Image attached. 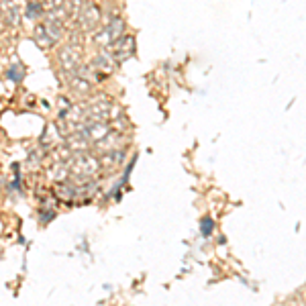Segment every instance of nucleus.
<instances>
[{
  "instance_id": "nucleus-2",
  "label": "nucleus",
  "mask_w": 306,
  "mask_h": 306,
  "mask_svg": "<svg viewBox=\"0 0 306 306\" xmlns=\"http://www.w3.org/2000/svg\"><path fill=\"white\" fill-rule=\"evenodd\" d=\"M78 59H80V53H78L74 47H65L62 51V55H59V62H62V65L65 70H74L78 65Z\"/></svg>"
},
{
  "instance_id": "nucleus-3",
  "label": "nucleus",
  "mask_w": 306,
  "mask_h": 306,
  "mask_svg": "<svg viewBox=\"0 0 306 306\" xmlns=\"http://www.w3.org/2000/svg\"><path fill=\"white\" fill-rule=\"evenodd\" d=\"M94 167H96V161L92 157H86V155H80L76 160V165H74V172L76 174H94Z\"/></svg>"
},
{
  "instance_id": "nucleus-5",
  "label": "nucleus",
  "mask_w": 306,
  "mask_h": 306,
  "mask_svg": "<svg viewBox=\"0 0 306 306\" xmlns=\"http://www.w3.org/2000/svg\"><path fill=\"white\" fill-rule=\"evenodd\" d=\"M35 41L41 45V47H51L55 43L53 39H51V35L47 33L45 25H37V29H35Z\"/></svg>"
},
{
  "instance_id": "nucleus-4",
  "label": "nucleus",
  "mask_w": 306,
  "mask_h": 306,
  "mask_svg": "<svg viewBox=\"0 0 306 306\" xmlns=\"http://www.w3.org/2000/svg\"><path fill=\"white\" fill-rule=\"evenodd\" d=\"M98 18H100V13H98L96 6H86L82 11V25H84V29H92L98 23Z\"/></svg>"
},
{
  "instance_id": "nucleus-8",
  "label": "nucleus",
  "mask_w": 306,
  "mask_h": 306,
  "mask_svg": "<svg viewBox=\"0 0 306 306\" xmlns=\"http://www.w3.org/2000/svg\"><path fill=\"white\" fill-rule=\"evenodd\" d=\"M6 13H8V18H11V23L16 25V23H18V8H16L15 2H11V0H8V4H6Z\"/></svg>"
},
{
  "instance_id": "nucleus-10",
  "label": "nucleus",
  "mask_w": 306,
  "mask_h": 306,
  "mask_svg": "<svg viewBox=\"0 0 306 306\" xmlns=\"http://www.w3.org/2000/svg\"><path fill=\"white\" fill-rule=\"evenodd\" d=\"M210 231H212V221L210 219H204L202 221V233L204 235H210Z\"/></svg>"
},
{
  "instance_id": "nucleus-1",
  "label": "nucleus",
  "mask_w": 306,
  "mask_h": 306,
  "mask_svg": "<svg viewBox=\"0 0 306 306\" xmlns=\"http://www.w3.org/2000/svg\"><path fill=\"white\" fill-rule=\"evenodd\" d=\"M133 51H135V41H133V37H123L121 41H114V53H116V57H118V62L127 59Z\"/></svg>"
},
{
  "instance_id": "nucleus-9",
  "label": "nucleus",
  "mask_w": 306,
  "mask_h": 306,
  "mask_svg": "<svg viewBox=\"0 0 306 306\" xmlns=\"http://www.w3.org/2000/svg\"><path fill=\"white\" fill-rule=\"evenodd\" d=\"M8 80H13V82H21L23 80V70L18 65H15V67H11L8 70Z\"/></svg>"
},
{
  "instance_id": "nucleus-11",
  "label": "nucleus",
  "mask_w": 306,
  "mask_h": 306,
  "mask_svg": "<svg viewBox=\"0 0 306 306\" xmlns=\"http://www.w3.org/2000/svg\"><path fill=\"white\" fill-rule=\"evenodd\" d=\"M106 131H108V129H106V127H104V129H100V131H98V135H96V139H98V137H102V135H104ZM84 135H94V127H88V131H86Z\"/></svg>"
},
{
  "instance_id": "nucleus-7",
  "label": "nucleus",
  "mask_w": 306,
  "mask_h": 306,
  "mask_svg": "<svg viewBox=\"0 0 306 306\" xmlns=\"http://www.w3.org/2000/svg\"><path fill=\"white\" fill-rule=\"evenodd\" d=\"M106 31H108V35H111V39H113V41H116V39H118V35L123 33V21H121V18H114V21H113L111 25H108V29H106Z\"/></svg>"
},
{
  "instance_id": "nucleus-6",
  "label": "nucleus",
  "mask_w": 306,
  "mask_h": 306,
  "mask_svg": "<svg viewBox=\"0 0 306 306\" xmlns=\"http://www.w3.org/2000/svg\"><path fill=\"white\" fill-rule=\"evenodd\" d=\"M43 4L41 2H37V0H29V4L25 8V16L27 18H39V16H43Z\"/></svg>"
}]
</instances>
